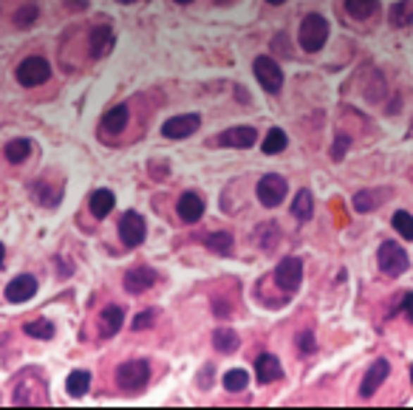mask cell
Returning <instances> with one entry per match:
<instances>
[{
	"label": "cell",
	"instance_id": "obj_1",
	"mask_svg": "<svg viewBox=\"0 0 413 410\" xmlns=\"http://www.w3.org/2000/svg\"><path fill=\"white\" fill-rule=\"evenodd\" d=\"M147 379H150V368H147V362H142V359L125 362V365H119V371H116V385H119L125 393H139V390L147 385Z\"/></svg>",
	"mask_w": 413,
	"mask_h": 410
},
{
	"label": "cell",
	"instance_id": "obj_2",
	"mask_svg": "<svg viewBox=\"0 0 413 410\" xmlns=\"http://www.w3.org/2000/svg\"><path fill=\"white\" fill-rule=\"evenodd\" d=\"M328 40V23L320 15H309L300 26V46L306 51H320Z\"/></svg>",
	"mask_w": 413,
	"mask_h": 410
},
{
	"label": "cell",
	"instance_id": "obj_3",
	"mask_svg": "<svg viewBox=\"0 0 413 410\" xmlns=\"http://www.w3.org/2000/svg\"><path fill=\"white\" fill-rule=\"evenodd\" d=\"M376 261H379V269H382L385 275H393V278H396V275L407 272V255H405V249H402L399 244H393V241H388V244L379 247Z\"/></svg>",
	"mask_w": 413,
	"mask_h": 410
},
{
	"label": "cell",
	"instance_id": "obj_4",
	"mask_svg": "<svg viewBox=\"0 0 413 410\" xmlns=\"http://www.w3.org/2000/svg\"><path fill=\"white\" fill-rule=\"evenodd\" d=\"M255 77L264 85V91H269V94H278L283 88V71L272 57H258L255 60Z\"/></svg>",
	"mask_w": 413,
	"mask_h": 410
},
{
	"label": "cell",
	"instance_id": "obj_5",
	"mask_svg": "<svg viewBox=\"0 0 413 410\" xmlns=\"http://www.w3.org/2000/svg\"><path fill=\"white\" fill-rule=\"evenodd\" d=\"M286 181H283V175H275V173H269V175H264L261 178V184H258V201L264 204V207H278V204L286 198Z\"/></svg>",
	"mask_w": 413,
	"mask_h": 410
},
{
	"label": "cell",
	"instance_id": "obj_6",
	"mask_svg": "<svg viewBox=\"0 0 413 410\" xmlns=\"http://www.w3.org/2000/svg\"><path fill=\"white\" fill-rule=\"evenodd\" d=\"M49 74L51 71H49V63L43 57H29L18 68V82L26 85V88H35V85H43L49 80Z\"/></svg>",
	"mask_w": 413,
	"mask_h": 410
},
{
	"label": "cell",
	"instance_id": "obj_7",
	"mask_svg": "<svg viewBox=\"0 0 413 410\" xmlns=\"http://www.w3.org/2000/svg\"><path fill=\"white\" fill-rule=\"evenodd\" d=\"M303 280V263L300 258H283L275 269V283L283 289V292H295Z\"/></svg>",
	"mask_w": 413,
	"mask_h": 410
},
{
	"label": "cell",
	"instance_id": "obj_8",
	"mask_svg": "<svg viewBox=\"0 0 413 410\" xmlns=\"http://www.w3.org/2000/svg\"><path fill=\"white\" fill-rule=\"evenodd\" d=\"M198 125H201V116L184 113V116L167 119V122L161 125V133H164L167 139H187V136H192V133L198 130Z\"/></svg>",
	"mask_w": 413,
	"mask_h": 410
},
{
	"label": "cell",
	"instance_id": "obj_9",
	"mask_svg": "<svg viewBox=\"0 0 413 410\" xmlns=\"http://www.w3.org/2000/svg\"><path fill=\"white\" fill-rule=\"evenodd\" d=\"M144 232H147V227H144V218H142L139 213H125V216H122V221H119V235H122V241H125L128 247H139V244L144 241Z\"/></svg>",
	"mask_w": 413,
	"mask_h": 410
},
{
	"label": "cell",
	"instance_id": "obj_10",
	"mask_svg": "<svg viewBox=\"0 0 413 410\" xmlns=\"http://www.w3.org/2000/svg\"><path fill=\"white\" fill-rule=\"evenodd\" d=\"M35 294H37V280H35L32 275H20V278H15V280L6 286L9 303H26V300H32Z\"/></svg>",
	"mask_w": 413,
	"mask_h": 410
},
{
	"label": "cell",
	"instance_id": "obj_11",
	"mask_svg": "<svg viewBox=\"0 0 413 410\" xmlns=\"http://www.w3.org/2000/svg\"><path fill=\"white\" fill-rule=\"evenodd\" d=\"M201 216H204V198L195 192H184L178 198V218L184 224H195V221H201Z\"/></svg>",
	"mask_w": 413,
	"mask_h": 410
},
{
	"label": "cell",
	"instance_id": "obj_12",
	"mask_svg": "<svg viewBox=\"0 0 413 410\" xmlns=\"http://www.w3.org/2000/svg\"><path fill=\"white\" fill-rule=\"evenodd\" d=\"M111 46H113V29L111 26H94L91 29V35H88V49H91V57H105L108 51H111Z\"/></svg>",
	"mask_w": 413,
	"mask_h": 410
},
{
	"label": "cell",
	"instance_id": "obj_13",
	"mask_svg": "<svg viewBox=\"0 0 413 410\" xmlns=\"http://www.w3.org/2000/svg\"><path fill=\"white\" fill-rule=\"evenodd\" d=\"M388 373H390V365H388L385 359H376V362L368 368V373H365V379H362L359 393H362V396H374V393H376V387L388 379Z\"/></svg>",
	"mask_w": 413,
	"mask_h": 410
},
{
	"label": "cell",
	"instance_id": "obj_14",
	"mask_svg": "<svg viewBox=\"0 0 413 410\" xmlns=\"http://www.w3.org/2000/svg\"><path fill=\"white\" fill-rule=\"evenodd\" d=\"M255 139H258L255 128H230L218 136V144H224V147H252Z\"/></svg>",
	"mask_w": 413,
	"mask_h": 410
},
{
	"label": "cell",
	"instance_id": "obj_15",
	"mask_svg": "<svg viewBox=\"0 0 413 410\" xmlns=\"http://www.w3.org/2000/svg\"><path fill=\"white\" fill-rule=\"evenodd\" d=\"M153 283H156V272L147 269V266L130 269V272L125 275V289H128L130 294H142V292H147Z\"/></svg>",
	"mask_w": 413,
	"mask_h": 410
},
{
	"label": "cell",
	"instance_id": "obj_16",
	"mask_svg": "<svg viewBox=\"0 0 413 410\" xmlns=\"http://www.w3.org/2000/svg\"><path fill=\"white\" fill-rule=\"evenodd\" d=\"M255 371H258V382H264V385L281 379V362H278V356H272V354H264V356L255 362Z\"/></svg>",
	"mask_w": 413,
	"mask_h": 410
},
{
	"label": "cell",
	"instance_id": "obj_17",
	"mask_svg": "<svg viewBox=\"0 0 413 410\" xmlns=\"http://www.w3.org/2000/svg\"><path fill=\"white\" fill-rule=\"evenodd\" d=\"M122 320H125V311L119 306H108L99 317V328H102V337H113L119 328H122Z\"/></svg>",
	"mask_w": 413,
	"mask_h": 410
},
{
	"label": "cell",
	"instance_id": "obj_18",
	"mask_svg": "<svg viewBox=\"0 0 413 410\" xmlns=\"http://www.w3.org/2000/svg\"><path fill=\"white\" fill-rule=\"evenodd\" d=\"M125 128H128V108L125 105H116L113 111L105 113V119H102V130L105 133H122Z\"/></svg>",
	"mask_w": 413,
	"mask_h": 410
},
{
	"label": "cell",
	"instance_id": "obj_19",
	"mask_svg": "<svg viewBox=\"0 0 413 410\" xmlns=\"http://www.w3.org/2000/svg\"><path fill=\"white\" fill-rule=\"evenodd\" d=\"M113 192L111 190H97L94 195H91V213L97 216V218H105V216H111V210H113Z\"/></svg>",
	"mask_w": 413,
	"mask_h": 410
},
{
	"label": "cell",
	"instance_id": "obj_20",
	"mask_svg": "<svg viewBox=\"0 0 413 410\" xmlns=\"http://www.w3.org/2000/svg\"><path fill=\"white\" fill-rule=\"evenodd\" d=\"M292 213H295V218H300V221H309V218H312V213H314V198H312L309 190H300V192L295 195Z\"/></svg>",
	"mask_w": 413,
	"mask_h": 410
},
{
	"label": "cell",
	"instance_id": "obj_21",
	"mask_svg": "<svg viewBox=\"0 0 413 410\" xmlns=\"http://www.w3.org/2000/svg\"><path fill=\"white\" fill-rule=\"evenodd\" d=\"M390 23L396 29H405L413 23V0H399V4H393L390 9Z\"/></svg>",
	"mask_w": 413,
	"mask_h": 410
},
{
	"label": "cell",
	"instance_id": "obj_22",
	"mask_svg": "<svg viewBox=\"0 0 413 410\" xmlns=\"http://www.w3.org/2000/svg\"><path fill=\"white\" fill-rule=\"evenodd\" d=\"M207 249L216 252V255H230L233 252V235L230 232H213V235H207L204 238Z\"/></svg>",
	"mask_w": 413,
	"mask_h": 410
},
{
	"label": "cell",
	"instance_id": "obj_23",
	"mask_svg": "<svg viewBox=\"0 0 413 410\" xmlns=\"http://www.w3.org/2000/svg\"><path fill=\"white\" fill-rule=\"evenodd\" d=\"M213 342H216V348L221 351V354H233V351H238V334L233 331V328H218L216 334H213Z\"/></svg>",
	"mask_w": 413,
	"mask_h": 410
},
{
	"label": "cell",
	"instance_id": "obj_24",
	"mask_svg": "<svg viewBox=\"0 0 413 410\" xmlns=\"http://www.w3.org/2000/svg\"><path fill=\"white\" fill-rule=\"evenodd\" d=\"M345 9L354 20H365L376 15V0H345Z\"/></svg>",
	"mask_w": 413,
	"mask_h": 410
},
{
	"label": "cell",
	"instance_id": "obj_25",
	"mask_svg": "<svg viewBox=\"0 0 413 410\" xmlns=\"http://www.w3.org/2000/svg\"><path fill=\"white\" fill-rule=\"evenodd\" d=\"M29 153H32V144H29V139H12V142L6 144V159H9L12 164H20V161H26V159H29Z\"/></svg>",
	"mask_w": 413,
	"mask_h": 410
},
{
	"label": "cell",
	"instance_id": "obj_26",
	"mask_svg": "<svg viewBox=\"0 0 413 410\" xmlns=\"http://www.w3.org/2000/svg\"><path fill=\"white\" fill-rule=\"evenodd\" d=\"M68 393L71 396H85L88 393V387H91V373L88 371H71V376H68Z\"/></svg>",
	"mask_w": 413,
	"mask_h": 410
},
{
	"label": "cell",
	"instance_id": "obj_27",
	"mask_svg": "<svg viewBox=\"0 0 413 410\" xmlns=\"http://www.w3.org/2000/svg\"><path fill=\"white\" fill-rule=\"evenodd\" d=\"M224 387H227V390H233V393L247 390V387H249V373H247V371H241V368L227 371V373H224Z\"/></svg>",
	"mask_w": 413,
	"mask_h": 410
},
{
	"label": "cell",
	"instance_id": "obj_28",
	"mask_svg": "<svg viewBox=\"0 0 413 410\" xmlns=\"http://www.w3.org/2000/svg\"><path fill=\"white\" fill-rule=\"evenodd\" d=\"M264 153L266 156H275V153H281L283 147H286V133L281 130V128H272L269 133H266V139H264Z\"/></svg>",
	"mask_w": 413,
	"mask_h": 410
},
{
	"label": "cell",
	"instance_id": "obj_29",
	"mask_svg": "<svg viewBox=\"0 0 413 410\" xmlns=\"http://www.w3.org/2000/svg\"><path fill=\"white\" fill-rule=\"evenodd\" d=\"M393 230H396L405 241H413V216H410V213H405V210L393 213Z\"/></svg>",
	"mask_w": 413,
	"mask_h": 410
},
{
	"label": "cell",
	"instance_id": "obj_30",
	"mask_svg": "<svg viewBox=\"0 0 413 410\" xmlns=\"http://www.w3.org/2000/svg\"><path fill=\"white\" fill-rule=\"evenodd\" d=\"M26 334L37 337V340H51L54 337V325L49 320H32V323H26Z\"/></svg>",
	"mask_w": 413,
	"mask_h": 410
},
{
	"label": "cell",
	"instance_id": "obj_31",
	"mask_svg": "<svg viewBox=\"0 0 413 410\" xmlns=\"http://www.w3.org/2000/svg\"><path fill=\"white\" fill-rule=\"evenodd\" d=\"M376 201H379V195H376V192L362 190V192H357V195H354V207H357L359 213H371V210H376Z\"/></svg>",
	"mask_w": 413,
	"mask_h": 410
},
{
	"label": "cell",
	"instance_id": "obj_32",
	"mask_svg": "<svg viewBox=\"0 0 413 410\" xmlns=\"http://www.w3.org/2000/svg\"><path fill=\"white\" fill-rule=\"evenodd\" d=\"M37 15H40L37 4H26V6H20V9H18V15H15V23H18L20 29H26V26H32V23L37 20Z\"/></svg>",
	"mask_w": 413,
	"mask_h": 410
},
{
	"label": "cell",
	"instance_id": "obj_33",
	"mask_svg": "<svg viewBox=\"0 0 413 410\" xmlns=\"http://www.w3.org/2000/svg\"><path fill=\"white\" fill-rule=\"evenodd\" d=\"M153 323H156V314L153 311H142V314L133 317V331H147V328H153Z\"/></svg>",
	"mask_w": 413,
	"mask_h": 410
},
{
	"label": "cell",
	"instance_id": "obj_34",
	"mask_svg": "<svg viewBox=\"0 0 413 410\" xmlns=\"http://www.w3.org/2000/svg\"><path fill=\"white\" fill-rule=\"evenodd\" d=\"M297 348H300V354H312L317 345H314V334L312 331H303L300 337H297Z\"/></svg>",
	"mask_w": 413,
	"mask_h": 410
},
{
	"label": "cell",
	"instance_id": "obj_35",
	"mask_svg": "<svg viewBox=\"0 0 413 410\" xmlns=\"http://www.w3.org/2000/svg\"><path fill=\"white\" fill-rule=\"evenodd\" d=\"M348 144H351V139H348V136H337V142H334V147H331V156H334V159L340 161V159L345 156Z\"/></svg>",
	"mask_w": 413,
	"mask_h": 410
},
{
	"label": "cell",
	"instance_id": "obj_36",
	"mask_svg": "<svg viewBox=\"0 0 413 410\" xmlns=\"http://www.w3.org/2000/svg\"><path fill=\"white\" fill-rule=\"evenodd\" d=\"M402 311L413 320V292H407V294H402Z\"/></svg>",
	"mask_w": 413,
	"mask_h": 410
},
{
	"label": "cell",
	"instance_id": "obj_37",
	"mask_svg": "<svg viewBox=\"0 0 413 410\" xmlns=\"http://www.w3.org/2000/svg\"><path fill=\"white\" fill-rule=\"evenodd\" d=\"M269 4H275V6H281V4H286V0H269Z\"/></svg>",
	"mask_w": 413,
	"mask_h": 410
},
{
	"label": "cell",
	"instance_id": "obj_38",
	"mask_svg": "<svg viewBox=\"0 0 413 410\" xmlns=\"http://www.w3.org/2000/svg\"><path fill=\"white\" fill-rule=\"evenodd\" d=\"M0 263H4V244H0Z\"/></svg>",
	"mask_w": 413,
	"mask_h": 410
},
{
	"label": "cell",
	"instance_id": "obj_39",
	"mask_svg": "<svg viewBox=\"0 0 413 410\" xmlns=\"http://www.w3.org/2000/svg\"><path fill=\"white\" fill-rule=\"evenodd\" d=\"M175 4H192V0H175Z\"/></svg>",
	"mask_w": 413,
	"mask_h": 410
},
{
	"label": "cell",
	"instance_id": "obj_40",
	"mask_svg": "<svg viewBox=\"0 0 413 410\" xmlns=\"http://www.w3.org/2000/svg\"><path fill=\"white\" fill-rule=\"evenodd\" d=\"M119 4H136V0H119Z\"/></svg>",
	"mask_w": 413,
	"mask_h": 410
},
{
	"label": "cell",
	"instance_id": "obj_41",
	"mask_svg": "<svg viewBox=\"0 0 413 410\" xmlns=\"http://www.w3.org/2000/svg\"><path fill=\"white\" fill-rule=\"evenodd\" d=\"M410 139H413V128H410Z\"/></svg>",
	"mask_w": 413,
	"mask_h": 410
},
{
	"label": "cell",
	"instance_id": "obj_42",
	"mask_svg": "<svg viewBox=\"0 0 413 410\" xmlns=\"http://www.w3.org/2000/svg\"><path fill=\"white\" fill-rule=\"evenodd\" d=\"M410 379H413V368H410Z\"/></svg>",
	"mask_w": 413,
	"mask_h": 410
}]
</instances>
